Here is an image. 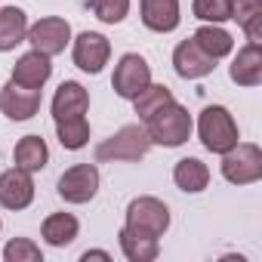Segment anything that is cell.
Masks as SVG:
<instances>
[{"mask_svg": "<svg viewBox=\"0 0 262 262\" xmlns=\"http://www.w3.org/2000/svg\"><path fill=\"white\" fill-rule=\"evenodd\" d=\"M142 123H145V133H148L151 145H164V148H179V145H185V142L191 139V129H194L188 108L179 105L176 99L167 102L164 108H158V111H155L151 117H145Z\"/></svg>", "mask_w": 262, "mask_h": 262, "instance_id": "cell-1", "label": "cell"}, {"mask_svg": "<svg viewBox=\"0 0 262 262\" xmlns=\"http://www.w3.org/2000/svg\"><path fill=\"white\" fill-rule=\"evenodd\" d=\"M34 201V179L31 173L10 167L0 173V207L4 210H25Z\"/></svg>", "mask_w": 262, "mask_h": 262, "instance_id": "cell-10", "label": "cell"}, {"mask_svg": "<svg viewBox=\"0 0 262 262\" xmlns=\"http://www.w3.org/2000/svg\"><path fill=\"white\" fill-rule=\"evenodd\" d=\"M50 74H53L50 56L31 50V53H25V56L13 65V77H10V80L19 83V86H28V90H43V83L50 80Z\"/></svg>", "mask_w": 262, "mask_h": 262, "instance_id": "cell-14", "label": "cell"}, {"mask_svg": "<svg viewBox=\"0 0 262 262\" xmlns=\"http://www.w3.org/2000/svg\"><path fill=\"white\" fill-rule=\"evenodd\" d=\"M0 111L10 120H31L40 111V90H28L10 80L0 90Z\"/></svg>", "mask_w": 262, "mask_h": 262, "instance_id": "cell-12", "label": "cell"}, {"mask_svg": "<svg viewBox=\"0 0 262 262\" xmlns=\"http://www.w3.org/2000/svg\"><path fill=\"white\" fill-rule=\"evenodd\" d=\"M231 19L244 28L250 43L262 40V0H231Z\"/></svg>", "mask_w": 262, "mask_h": 262, "instance_id": "cell-23", "label": "cell"}, {"mask_svg": "<svg viewBox=\"0 0 262 262\" xmlns=\"http://www.w3.org/2000/svg\"><path fill=\"white\" fill-rule=\"evenodd\" d=\"M86 111H90V93H86V86L77 83V80L59 83V90L53 96V120L86 117Z\"/></svg>", "mask_w": 262, "mask_h": 262, "instance_id": "cell-13", "label": "cell"}, {"mask_svg": "<svg viewBox=\"0 0 262 262\" xmlns=\"http://www.w3.org/2000/svg\"><path fill=\"white\" fill-rule=\"evenodd\" d=\"M25 40L31 43V50L53 59V56L65 53V47L71 43V25L62 16H47V19H37L34 25H28Z\"/></svg>", "mask_w": 262, "mask_h": 262, "instance_id": "cell-7", "label": "cell"}, {"mask_svg": "<svg viewBox=\"0 0 262 262\" xmlns=\"http://www.w3.org/2000/svg\"><path fill=\"white\" fill-rule=\"evenodd\" d=\"M13 164L25 173H40L50 164V148L40 136H22L13 148Z\"/></svg>", "mask_w": 262, "mask_h": 262, "instance_id": "cell-18", "label": "cell"}, {"mask_svg": "<svg viewBox=\"0 0 262 262\" xmlns=\"http://www.w3.org/2000/svg\"><path fill=\"white\" fill-rule=\"evenodd\" d=\"M80 259H83V262H90V259H102V262H108V259H111V256H108V253H105V250H86V253H83V256H80Z\"/></svg>", "mask_w": 262, "mask_h": 262, "instance_id": "cell-29", "label": "cell"}, {"mask_svg": "<svg viewBox=\"0 0 262 262\" xmlns=\"http://www.w3.org/2000/svg\"><path fill=\"white\" fill-rule=\"evenodd\" d=\"M90 10L105 25H120L129 13V0H90Z\"/></svg>", "mask_w": 262, "mask_h": 262, "instance_id": "cell-27", "label": "cell"}, {"mask_svg": "<svg viewBox=\"0 0 262 262\" xmlns=\"http://www.w3.org/2000/svg\"><path fill=\"white\" fill-rule=\"evenodd\" d=\"M198 136H201L204 148L213 151V155H225L241 139L237 123H234V117H231V111L225 105H207L201 111V117H198Z\"/></svg>", "mask_w": 262, "mask_h": 262, "instance_id": "cell-3", "label": "cell"}, {"mask_svg": "<svg viewBox=\"0 0 262 262\" xmlns=\"http://www.w3.org/2000/svg\"><path fill=\"white\" fill-rule=\"evenodd\" d=\"M222 176L231 185H253L262 179V148L253 142H237L222 155Z\"/></svg>", "mask_w": 262, "mask_h": 262, "instance_id": "cell-4", "label": "cell"}, {"mask_svg": "<svg viewBox=\"0 0 262 262\" xmlns=\"http://www.w3.org/2000/svg\"><path fill=\"white\" fill-rule=\"evenodd\" d=\"M71 59H74V65H77L80 71L99 74V71L108 65V59H111V43H108V37L99 34V31H83V34H77V40H74Z\"/></svg>", "mask_w": 262, "mask_h": 262, "instance_id": "cell-9", "label": "cell"}, {"mask_svg": "<svg viewBox=\"0 0 262 262\" xmlns=\"http://www.w3.org/2000/svg\"><path fill=\"white\" fill-rule=\"evenodd\" d=\"M4 259L7 262H43V253L31 237H13L4 247Z\"/></svg>", "mask_w": 262, "mask_h": 262, "instance_id": "cell-28", "label": "cell"}, {"mask_svg": "<svg viewBox=\"0 0 262 262\" xmlns=\"http://www.w3.org/2000/svg\"><path fill=\"white\" fill-rule=\"evenodd\" d=\"M126 228L151 234V237H164V231L170 228V207L151 194L133 198L126 207Z\"/></svg>", "mask_w": 262, "mask_h": 262, "instance_id": "cell-5", "label": "cell"}, {"mask_svg": "<svg viewBox=\"0 0 262 262\" xmlns=\"http://www.w3.org/2000/svg\"><path fill=\"white\" fill-rule=\"evenodd\" d=\"M173 182L185 194H198V191H204L210 185V170H207V164L201 158H182L173 167Z\"/></svg>", "mask_w": 262, "mask_h": 262, "instance_id": "cell-20", "label": "cell"}, {"mask_svg": "<svg viewBox=\"0 0 262 262\" xmlns=\"http://www.w3.org/2000/svg\"><path fill=\"white\" fill-rule=\"evenodd\" d=\"M231 80L237 86H259L262 83V47L259 43H247L237 50L231 68H228Z\"/></svg>", "mask_w": 262, "mask_h": 262, "instance_id": "cell-16", "label": "cell"}, {"mask_svg": "<svg viewBox=\"0 0 262 262\" xmlns=\"http://www.w3.org/2000/svg\"><path fill=\"white\" fill-rule=\"evenodd\" d=\"M142 25L158 34H170L179 28V0H139Z\"/></svg>", "mask_w": 262, "mask_h": 262, "instance_id": "cell-15", "label": "cell"}, {"mask_svg": "<svg viewBox=\"0 0 262 262\" xmlns=\"http://www.w3.org/2000/svg\"><path fill=\"white\" fill-rule=\"evenodd\" d=\"M59 198L65 204H86L99 191V170L96 164H74L59 176Z\"/></svg>", "mask_w": 262, "mask_h": 262, "instance_id": "cell-8", "label": "cell"}, {"mask_svg": "<svg viewBox=\"0 0 262 262\" xmlns=\"http://www.w3.org/2000/svg\"><path fill=\"white\" fill-rule=\"evenodd\" d=\"M191 37H194V43H198L207 56H213L216 62L225 59V56L234 50V37H231L222 25H213V22H204Z\"/></svg>", "mask_w": 262, "mask_h": 262, "instance_id": "cell-21", "label": "cell"}, {"mask_svg": "<svg viewBox=\"0 0 262 262\" xmlns=\"http://www.w3.org/2000/svg\"><path fill=\"white\" fill-rule=\"evenodd\" d=\"M0 228H4V222H0Z\"/></svg>", "mask_w": 262, "mask_h": 262, "instance_id": "cell-30", "label": "cell"}, {"mask_svg": "<svg viewBox=\"0 0 262 262\" xmlns=\"http://www.w3.org/2000/svg\"><path fill=\"white\" fill-rule=\"evenodd\" d=\"M173 68H176V74H179L182 80H201V77H207V74L216 68V59L207 56V53L194 43V37H188V40H182V43L173 50Z\"/></svg>", "mask_w": 262, "mask_h": 262, "instance_id": "cell-11", "label": "cell"}, {"mask_svg": "<svg viewBox=\"0 0 262 262\" xmlns=\"http://www.w3.org/2000/svg\"><path fill=\"white\" fill-rule=\"evenodd\" d=\"M167 102H173V90L164 86V83H148V86L133 99V108H136L139 120H145V117H151L158 108H164Z\"/></svg>", "mask_w": 262, "mask_h": 262, "instance_id": "cell-25", "label": "cell"}, {"mask_svg": "<svg viewBox=\"0 0 262 262\" xmlns=\"http://www.w3.org/2000/svg\"><path fill=\"white\" fill-rule=\"evenodd\" d=\"M28 34V16L19 7H0V53H10L19 43H25Z\"/></svg>", "mask_w": 262, "mask_h": 262, "instance_id": "cell-19", "label": "cell"}, {"mask_svg": "<svg viewBox=\"0 0 262 262\" xmlns=\"http://www.w3.org/2000/svg\"><path fill=\"white\" fill-rule=\"evenodd\" d=\"M56 136L62 142V148L68 151H80L90 142V123L86 117H68V120H56Z\"/></svg>", "mask_w": 262, "mask_h": 262, "instance_id": "cell-24", "label": "cell"}, {"mask_svg": "<svg viewBox=\"0 0 262 262\" xmlns=\"http://www.w3.org/2000/svg\"><path fill=\"white\" fill-rule=\"evenodd\" d=\"M148 148H151V139L145 133V123H126L114 136L96 145V161L99 164H117V161L133 164V161H142Z\"/></svg>", "mask_w": 262, "mask_h": 262, "instance_id": "cell-2", "label": "cell"}, {"mask_svg": "<svg viewBox=\"0 0 262 262\" xmlns=\"http://www.w3.org/2000/svg\"><path fill=\"white\" fill-rule=\"evenodd\" d=\"M191 13H194V19H201V22L222 25V22L231 19V0H194V4H191Z\"/></svg>", "mask_w": 262, "mask_h": 262, "instance_id": "cell-26", "label": "cell"}, {"mask_svg": "<svg viewBox=\"0 0 262 262\" xmlns=\"http://www.w3.org/2000/svg\"><path fill=\"white\" fill-rule=\"evenodd\" d=\"M77 231H80V222L71 213H50L40 225V234L50 247H68L77 237Z\"/></svg>", "mask_w": 262, "mask_h": 262, "instance_id": "cell-22", "label": "cell"}, {"mask_svg": "<svg viewBox=\"0 0 262 262\" xmlns=\"http://www.w3.org/2000/svg\"><path fill=\"white\" fill-rule=\"evenodd\" d=\"M117 241H120V250L129 262H155L158 253H161V244L158 237L151 234H142V231H133V228H120L117 231Z\"/></svg>", "mask_w": 262, "mask_h": 262, "instance_id": "cell-17", "label": "cell"}, {"mask_svg": "<svg viewBox=\"0 0 262 262\" xmlns=\"http://www.w3.org/2000/svg\"><path fill=\"white\" fill-rule=\"evenodd\" d=\"M151 83V65L139 56V53H123L114 65V77H111V86L120 99H129L133 102L145 86Z\"/></svg>", "mask_w": 262, "mask_h": 262, "instance_id": "cell-6", "label": "cell"}]
</instances>
